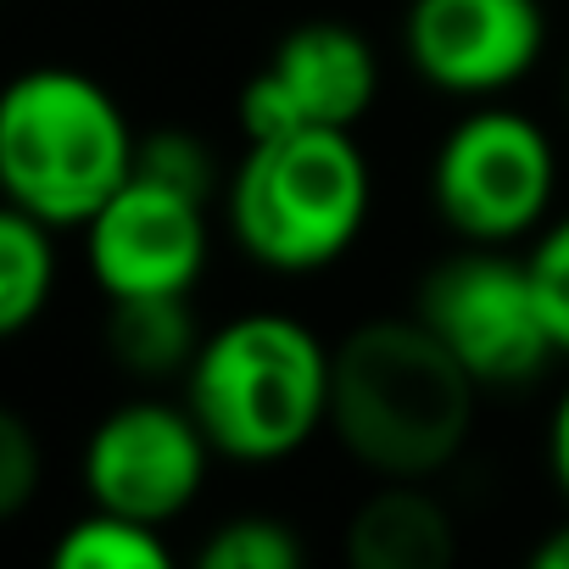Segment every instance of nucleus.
<instances>
[{
  "instance_id": "4468645a",
  "label": "nucleus",
  "mask_w": 569,
  "mask_h": 569,
  "mask_svg": "<svg viewBox=\"0 0 569 569\" xmlns=\"http://www.w3.org/2000/svg\"><path fill=\"white\" fill-rule=\"evenodd\" d=\"M46 569H190V563H179L168 530L90 508L73 525H62V536L46 552Z\"/></svg>"
},
{
  "instance_id": "423d86ee",
  "label": "nucleus",
  "mask_w": 569,
  "mask_h": 569,
  "mask_svg": "<svg viewBox=\"0 0 569 569\" xmlns=\"http://www.w3.org/2000/svg\"><path fill=\"white\" fill-rule=\"evenodd\" d=\"M486 397H519L547 380L558 358L552 330L541 319L525 246H452L436 257L408 308Z\"/></svg>"
},
{
  "instance_id": "1a4fd4ad",
  "label": "nucleus",
  "mask_w": 569,
  "mask_h": 569,
  "mask_svg": "<svg viewBox=\"0 0 569 569\" xmlns=\"http://www.w3.org/2000/svg\"><path fill=\"white\" fill-rule=\"evenodd\" d=\"M402 57L441 101H513L547 57V7L541 0H408Z\"/></svg>"
},
{
  "instance_id": "9d476101",
  "label": "nucleus",
  "mask_w": 569,
  "mask_h": 569,
  "mask_svg": "<svg viewBox=\"0 0 569 569\" xmlns=\"http://www.w3.org/2000/svg\"><path fill=\"white\" fill-rule=\"evenodd\" d=\"M79 240L107 302L196 297L212 262V201L134 168L129 184L79 229Z\"/></svg>"
},
{
  "instance_id": "0eeeda50",
  "label": "nucleus",
  "mask_w": 569,
  "mask_h": 569,
  "mask_svg": "<svg viewBox=\"0 0 569 569\" xmlns=\"http://www.w3.org/2000/svg\"><path fill=\"white\" fill-rule=\"evenodd\" d=\"M212 463L218 452L184 397L134 391L84 430L79 486L90 508L168 530L201 502Z\"/></svg>"
},
{
  "instance_id": "2eb2a0df",
  "label": "nucleus",
  "mask_w": 569,
  "mask_h": 569,
  "mask_svg": "<svg viewBox=\"0 0 569 569\" xmlns=\"http://www.w3.org/2000/svg\"><path fill=\"white\" fill-rule=\"evenodd\" d=\"M190 569H313V552L284 513L246 508V513L218 519L196 541Z\"/></svg>"
},
{
  "instance_id": "6ab92c4d",
  "label": "nucleus",
  "mask_w": 569,
  "mask_h": 569,
  "mask_svg": "<svg viewBox=\"0 0 569 569\" xmlns=\"http://www.w3.org/2000/svg\"><path fill=\"white\" fill-rule=\"evenodd\" d=\"M541 452H547V475H552V491L563 497L569 508V380L558 386L552 408H547V436H541Z\"/></svg>"
},
{
  "instance_id": "412c9836",
  "label": "nucleus",
  "mask_w": 569,
  "mask_h": 569,
  "mask_svg": "<svg viewBox=\"0 0 569 569\" xmlns=\"http://www.w3.org/2000/svg\"><path fill=\"white\" fill-rule=\"evenodd\" d=\"M563 101H569V73H563Z\"/></svg>"
},
{
  "instance_id": "9b49d317",
  "label": "nucleus",
  "mask_w": 569,
  "mask_h": 569,
  "mask_svg": "<svg viewBox=\"0 0 569 569\" xmlns=\"http://www.w3.org/2000/svg\"><path fill=\"white\" fill-rule=\"evenodd\" d=\"M336 558L341 569H458L463 525L436 480H369L341 519Z\"/></svg>"
},
{
  "instance_id": "20e7f679",
  "label": "nucleus",
  "mask_w": 569,
  "mask_h": 569,
  "mask_svg": "<svg viewBox=\"0 0 569 569\" xmlns=\"http://www.w3.org/2000/svg\"><path fill=\"white\" fill-rule=\"evenodd\" d=\"M140 134L123 101L84 68H29L0 96V190L7 207L79 234L134 173Z\"/></svg>"
},
{
  "instance_id": "f8f14e48",
  "label": "nucleus",
  "mask_w": 569,
  "mask_h": 569,
  "mask_svg": "<svg viewBox=\"0 0 569 569\" xmlns=\"http://www.w3.org/2000/svg\"><path fill=\"white\" fill-rule=\"evenodd\" d=\"M207 330L190 308V297H134V302H107L101 319V347L107 363L134 380L140 391L184 386Z\"/></svg>"
},
{
  "instance_id": "f3484780",
  "label": "nucleus",
  "mask_w": 569,
  "mask_h": 569,
  "mask_svg": "<svg viewBox=\"0 0 569 569\" xmlns=\"http://www.w3.org/2000/svg\"><path fill=\"white\" fill-rule=\"evenodd\" d=\"M525 262H530V284H536L541 319L552 330V347L569 363V207H558L536 229V240L525 246Z\"/></svg>"
},
{
  "instance_id": "7ed1b4c3",
  "label": "nucleus",
  "mask_w": 569,
  "mask_h": 569,
  "mask_svg": "<svg viewBox=\"0 0 569 569\" xmlns=\"http://www.w3.org/2000/svg\"><path fill=\"white\" fill-rule=\"evenodd\" d=\"M375 218V162L352 129L257 140L223 179L234 251L273 279L330 273Z\"/></svg>"
},
{
  "instance_id": "f03ea898",
  "label": "nucleus",
  "mask_w": 569,
  "mask_h": 569,
  "mask_svg": "<svg viewBox=\"0 0 569 569\" xmlns=\"http://www.w3.org/2000/svg\"><path fill=\"white\" fill-rule=\"evenodd\" d=\"M336 341L302 313L246 308L207 330L179 397L234 469H279L330 436Z\"/></svg>"
},
{
  "instance_id": "dca6fc26",
  "label": "nucleus",
  "mask_w": 569,
  "mask_h": 569,
  "mask_svg": "<svg viewBox=\"0 0 569 569\" xmlns=\"http://www.w3.org/2000/svg\"><path fill=\"white\" fill-rule=\"evenodd\" d=\"M134 168L151 173V179H162V184H179V190H190L201 201H218L223 196V179H229L218 168V151L196 129H179V123L140 134V162Z\"/></svg>"
},
{
  "instance_id": "a211bd4d",
  "label": "nucleus",
  "mask_w": 569,
  "mask_h": 569,
  "mask_svg": "<svg viewBox=\"0 0 569 569\" xmlns=\"http://www.w3.org/2000/svg\"><path fill=\"white\" fill-rule=\"evenodd\" d=\"M46 491V441L23 413H0V513L23 519Z\"/></svg>"
},
{
  "instance_id": "aec40b11",
  "label": "nucleus",
  "mask_w": 569,
  "mask_h": 569,
  "mask_svg": "<svg viewBox=\"0 0 569 569\" xmlns=\"http://www.w3.org/2000/svg\"><path fill=\"white\" fill-rule=\"evenodd\" d=\"M519 569H569V519H558L552 530H541L525 552Z\"/></svg>"
},
{
  "instance_id": "6e6552de",
  "label": "nucleus",
  "mask_w": 569,
  "mask_h": 569,
  "mask_svg": "<svg viewBox=\"0 0 569 569\" xmlns=\"http://www.w3.org/2000/svg\"><path fill=\"white\" fill-rule=\"evenodd\" d=\"M386 84L380 51L363 29L341 18L297 23L273 46V57L240 84L234 123L240 140H284L302 129H352L375 112Z\"/></svg>"
},
{
  "instance_id": "ddd939ff",
  "label": "nucleus",
  "mask_w": 569,
  "mask_h": 569,
  "mask_svg": "<svg viewBox=\"0 0 569 569\" xmlns=\"http://www.w3.org/2000/svg\"><path fill=\"white\" fill-rule=\"evenodd\" d=\"M62 229L29 218L23 207H0V336H29L62 284Z\"/></svg>"
},
{
  "instance_id": "39448f33",
  "label": "nucleus",
  "mask_w": 569,
  "mask_h": 569,
  "mask_svg": "<svg viewBox=\"0 0 569 569\" xmlns=\"http://www.w3.org/2000/svg\"><path fill=\"white\" fill-rule=\"evenodd\" d=\"M558 179L552 129L519 101L463 107L425 168L430 212L463 246H530L558 212Z\"/></svg>"
},
{
  "instance_id": "f257e3e1",
  "label": "nucleus",
  "mask_w": 569,
  "mask_h": 569,
  "mask_svg": "<svg viewBox=\"0 0 569 569\" xmlns=\"http://www.w3.org/2000/svg\"><path fill=\"white\" fill-rule=\"evenodd\" d=\"M480 402L486 391L413 313H375L336 341L330 441L369 480L452 475Z\"/></svg>"
}]
</instances>
